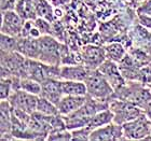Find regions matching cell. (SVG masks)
<instances>
[{
	"instance_id": "6da1fadb",
	"label": "cell",
	"mask_w": 151,
	"mask_h": 141,
	"mask_svg": "<svg viewBox=\"0 0 151 141\" xmlns=\"http://www.w3.org/2000/svg\"><path fill=\"white\" fill-rule=\"evenodd\" d=\"M112 98L121 99L139 107L145 112L151 107V88L144 82L129 81L114 91Z\"/></svg>"
},
{
	"instance_id": "7a4b0ae2",
	"label": "cell",
	"mask_w": 151,
	"mask_h": 141,
	"mask_svg": "<svg viewBox=\"0 0 151 141\" xmlns=\"http://www.w3.org/2000/svg\"><path fill=\"white\" fill-rule=\"evenodd\" d=\"M84 82L90 97L103 101L110 100V98H112L114 89L98 69L90 70Z\"/></svg>"
},
{
	"instance_id": "3957f363",
	"label": "cell",
	"mask_w": 151,
	"mask_h": 141,
	"mask_svg": "<svg viewBox=\"0 0 151 141\" xmlns=\"http://www.w3.org/2000/svg\"><path fill=\"white\" fill-rule=\"evenodd\" d=\"M122 129L125 139H151V121L146 113H142L138 117L124 123L122 125Z\"/></svg>"
},
{
	"instance_id": "277c9868",
	"label": "cell",
	"mask_w": 151,
	"mask_h": 141,
	"mask_svg": "<svg viewBox=\"0 0 151 141\" xmlns=\"http://www.w3.org/2000/svg\"><path fill=\"white\" fill-rule=\"evenodd\" d=\"M109 109L113 113V123L118 125H123L124 123L132 121L144 113L139 107L116 98H112L109 101Z\"/></svg>"
},
{
	"instance_id": "5b68a950",
	"label": "cell",
	"mask_w": 151,
	"mask_h": 141,
	"mask_svg": "<svg viewBox=\"0 0 151 141\" xmlns=\"http://www.w3.org/2000/svg\"><path fill=\"white\" fill-rule=\"evenodd\" d=\"M39 43V58L42 63L47 65H57L60 56V45L53 38L43 36L38 38Z\"/></svg>"
},
{
	"instance_id": "8992f818",
	"label": "cell",
	"mask_w": 151,
	"mask_h": 141,
	"mask_svg": "<svg viewBox=\"0 0 151 141\" xmlns=\"http://www.w3.org/2000/svg\"><path fill=\"white\" fill-rule=\"evenodd\" d=\"M39 96L27 92L23 91V89H16L11 94L9 97V102L12 108L14 109L23 110L27 113H32L36 111L37 108V101Z\"/></svg>"
},
{
	"instance_id": "52a82bcc",
	"label": "cell",
	"mask_w": 151,
	"mask_h": 141,
	"mask_svg": "<svg viewBox=\"0 0 151 141\" xmlns=\"http://www.w3.org/2000/svg\"><path fill=\"white\" fill-rule=\"evenodd\" d=\"M122 139H125L124 134H123L122 125H118L113 122L93 129L90 136V140L93 141L122 140Z\"/></svg>"
},
{
	"instance_id": "ba28073f",
	"label": "cell",
	"mask_w": 151,
	"mask_h": 141,
	"mask_svg": "<svg viewBox=\"0 0 151 141\" xmlns=\"http://www.w3.org/2000/svg\"><path fill=\"white\" fill-rule=\"evenodd\" d=\"M24 19L12 10H8L2 15V27L1 31L4 35H9L12 37H17L21 35L24 28Z\"/></svg>"
},
{
	"instance_id": "9c48e42d",
	"label": "cell",
	"mask_w": 151,
	"mask_h": 141,
	"mask_svg": "<svg viewBox=\"0 0 151 141\" xmlns=\"http://www.w3.org/2000/svg\"><path fill=\"white\" fill-rule=\"evenodd\" d=\"M107 59L105 49L95 45H88L82 50V60L88 70L97 69Z\"/></svg>"
},
{
	"instance_id": "30bf717a",
	"label": "cell",
	"mask_w": 151,
	"mask_h": 141,
	"mask_svg": "<svg viewBox=\"0 0 151 141\" xmlns=\"http://www.w3.org/2000/svg\"><path fill=\"white\" fill-rule=\"evenodd\" d=\"M99 71L103 73L105 78L107 79V81L110 83V85L116 91L119 87H121L125 82V79L123 78L122 73L120 71L119 66L116 65V62H112L110 59H106L101 66L97 68Z\"/></svg>"
},
{
	"instance_id": "8fae6325",
	"label": "cell",
	"mask_w": 151,
	"mask_h": 141,
	"mask_svg": "<svg viewBox=\"0 0 151 141\" xmlns=\"http://www.w3.org/2000/svg\"><path fill=\"white\" fill-rule=\"evenodd\" d=\"M41 85H42V92L40 96L47 98L57 106L60 98L64 96L62 88H60V80L49 78L41 82Z\"/></svg>"
},
{
	"instance_id": "7c38bea8",
	"label": "cell",
	"mask_w": 151,
	"mask_h": 141,
	"mask_svg": "<svg viewBox=\"0 0 151 141\" xmlns=\"http://www.w3.org/2000/svg\"><path fill=\"white\" fill-rule=\"evenodd\" d=\"M86 100V96H73V95H64L57 104V109L60 114L63 116L68 115L79 109Z\"/></svg>"
},
{
	"instance_id": "4fadbf2b",
	"label": "cell",
	"mask_w": 151,
	"mask_h": 141,
	"mask_svg": "<svg viewBox=\"0 0 151 141\" xmlns=\"http://www.w3.org/2000/svg\"><path fill=\"white\" fill-rule=\"evenodd\" d=\"M90 70L85 66L75 65V66H63L60 70L62 80H71V81H83L88 78Z\"/></svg>"
},
{
	"instance_id": "5bb4252c",
	"label": "cell",
	"mask_w": 151,
	"mask_h": 141,
	"mask_svg": "<svg viewBox=\"0 0 151 141\" xmlns=\"http://www.w3.org/2000/svg\"><path fill=\"white\" fill-rule=\"evenodd\" d=\"M60 88L64 95H73V96H86L88 88L83 81H71V80H62Z\"/></svg>"
},
{
	"instance_id": "9a60e30c",
	"label": "cell",
	"mask_w": 151,
	"mask_h": 141,
	"mask_svg": "<svg viewBox=\"0 0 151 141\" xmlns=\"http://www.w3.org/2000/svg\"><path fill=\"white\" fill-rule=\"evenodd\" d=\"M14 11L19 14L23 19H35L37 8L32 0H17L14 3Z\"/></svg>"
},
{
	"instance_id": "2e32d148",
	"label": "cell",
	"mask_w": 151,
	"mask_h": 141,
	"mask_svg": "<svg viewBox=\"0 0 151 141\" xmlns=\"http://www.w3.org/2000/svg\"><path fill=\"white\" fill-rule=\"evenodd\" d=\"M112 122H113V113L109 108H107V109L101 110V111L96 113L91 119V121L88 122L86 127H88L91 130H93V129L98 128L101 126H105L107 125V124H110Z\"/></svg>"
},
{
	"instance_id": "e0dca14e",
	"label": "cell",
	"mask_w": 151,
	"mask_h": 141,
	"mask_svg": "<svg viewBox=\"0 0 151 141\" xmlns=\"http://www.w3.org/2000/svg\"><path fill=\"white\" fill-rule=\"evenodd\" d=\"M105 53H106L107 59H110L112 62H116V63H120L126 55L124 47L120 43H116V42L106 45Z\"/></svg>"
},
{
	"instance_id": "ac0fdd59",
	"label": "cell",
	"mask_w": 151,
	"mask_h": 141,
	"mask_svg": "<svg viewBox=\"0 0 151 141\" xmlns=\"http://www.w3.org/2000/svg\"><path fill=\"white\" fill-rule=\"evenodd\" d=\"M36 111L45 115H56L60 114V111L57 109V106L55 104H53L52 101H50L47 98L39 96L37 101V108Z\"/></svg>"
},
{
	"instance_id": "d6986e66",
	"label": "cell",
	"mask_w": 151,
	"mask_h": 141,
	"mask_svg": "<svg viewBox=\"0 0 151 141\" xmlns=\"http://www.w3.org/2000/svg\"><path fill=\"white\" fill-rule=\"evenodd\" d=\"M19 89L40 96L41 92H42V85H41V82L36 81L34 79L23 78L19 80Z\"/></svg>"
},
{
	"instance_id": "ffe728a7",
	"label": "cell",
	"mask_w": 151,
	"mask_h": 141,
	"mask_svg": "<svg viewBox=\"0 0 151 141\" xmlns=\"http://www.w3.org/2000/svg\"><path fill=\"white\" fill-rule=\"evenodd\" d=\"M19 41L15 40V37L2 34L1 36V49L4 52H15L17 51Z\"/></svg>"
},
{
	"instance_id": "44dd1931",
	"label": "cell",
	"mask_w": 151,
	"mask_h": 141,
	"mask_svg": "<svg viewBox=\"0 0 151 141\" xmlns=\"http://www.w3.org/2000/svg\"><path fill=\"white\" fill-rule=\"evenodd\" d=\"M12 78L1 79V84H0V97H1V100L9 99V97L14 91L13 89Z\"/></svg>"
},
{
	"instance_id": "7402d4cb",
	"label": "cell",
	"mask_w": 151,
	"mask_h": 141,
	"mask_svg": "<svg viewBox=\"0 0 151 141\" xmlns=\"http://www.w3.org/2000/svg\"><path fill=\"white\" fill-rule=\"evenodd\" d=\"M92 130L88 127H80V128H76L71 130V140H90V136H91Z\"/></svg>"
},
{
	"instance_id": "603a6c76",
	"label": "cell",
	"mask_w": 151,
	"mask_h": 141,
	"mask_svg": "<svg viewBox=\"0 0 151 141\" xmlns=\"http://www.w3.org/2000/svg\"><path fill=\"white\" fill-rule=\"evenodd\" d=\"M36 8H37V12L43 19H52V10H51V6L44 0H39V2L36 4Z\"/></svg>"
},
{
	"instance_id": "cb8c5ba5",
	"label": "cell",
	"mask_w": 151,
	"mask_h": 141,
	"mask_svg": "<svg viewBox=\"0 0 151 141\" xmlns=\"http://www.w3.org/2000/svg\"><path fill=\"white\" fill-rule=\"evenodd\" d=\"M71 132H68V129L51 132L47 137L49 140H71Z\"/></svg>"
},
{
	"instance_id": "d4e9b609",
	"label": "cell",
	"mask_w": 151,
	"mask_h": 141,
	"mask_svg": "<svg viewBox=\"0 0 151 141\" xmlns=\"http://www.w3.org/2000/svg\"><path fill=\"white\" fill-rule=\"evenodd\" d=\"M35 25L37 26V28L39 29V31L41 32V35L47 34V32H50V30H51L50 24H49L45 19H36Z\"/></svg>"
},
{
	"instance_id": "484cf974",
	"label": "cell",
	"mask_w": 151,
	"mask_h": 141,
	"mask_svg": "<svg viewBox=\"0 0 151 141\" xmlns=\"http://www.w3.org/2000/svg\"><path fill=\"white\" fill-rule=\"evenodd\" d=\"M137 12H138V14L151 16V0H146V2L138 8Z\"/></svg>"
},
{
	"instance_id": "4316f807",
	"label": "cell",
	"mask_w": 151,
	"mask_h": 141,
	"mask_svg": "<svg viewBox=\"0 0 151 141\" xmlns=\"http://www.w3.org/2000/svg\"><path fill=\"white\" fill-rule=\"evenodd\" d=\"M139 22L144 27H146L147 29L151 30V16L149 15H144V14H138Z\"/></svg>"
},
{
	"instance_id": "83f0119b",
	"label": "cell",
	"mask_w": 151,
	"mask_h": 141,
	"mask_svg": "<svg viewBox=\"0 0 151 141\" xmlns=\"http://www.w3.org/2000/svg\"><path fill=\"white\" fill-rule=\"evenodd\" d=\"M145 113H146V114H147V116H148L149 120H150V121H151V107H150V108H149L148 110H147V111H146Z\"/></svg>"
},
{
	"instance_id": "f1b7e54d",
	"label": "cell",
	"mask_w": 151,
	"mask_h": 141,
	"mask_svg": "<svg viewBox=\"0 0 151 141\" xmlns=\"http://www.w3.org/2000/svg\"><path fill=\"white\" fill-rule=\"evenodd\" d=\"M131 1L134 3H137V2H139V1H142V0H131Z\"/></svg>"
},
{
	"instance_id": "f546056e",
	"label": "cell",
	"mask_w": 151,
	"mask_h": 141,
	"mask_svg": "<svg viewBox=\"0 0 151 141\" xmlns=\"http://www.w3.org/2000/svg\"><path fill=\"white\" fill-rule=\"evenodd\" d=\"M148 85L150 86V88H151V83H148Z\"/></svg>"
}]
</instances>
